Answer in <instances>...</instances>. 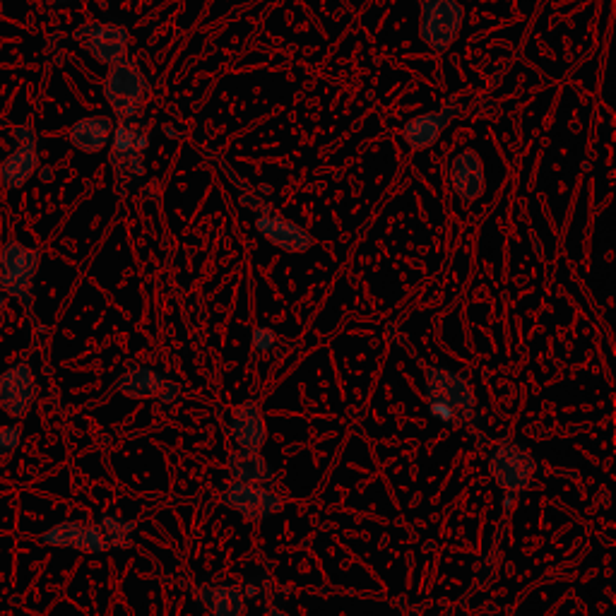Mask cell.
<instances>
[{"instance_id":"cell-26","label":"cell","mask_w":616,"mask_h":616,"mask_svg":"<svg viewBox=\"0 0 616 616\" xmlns=\"http://www.w3.org/2000/svg\"><path fill=\"white\" fill-rule=\"evenodd\" d=\"M51 179H53V171L51 169L41 171V181H51Z\"/></svg>"},{"instance_id":"cell-1","label":"cell","mask_w":616,"mask_h":616,"mask_svg":"<svg viewBox=\"0 0 616 616\" xmlns=\"http://www.w3.org/2000/svg\"><path fill=\"white\" fill-rule=\"evenodd\" d=\"M424 383L431 417L446 426L470 422L477 410V395L465 376H460L458 371L443 369V366H429Z\"/></svg>"},{"instance_id":"cell-9","label":"cell","mask_w":616,"mask_h":616,"mask_svg":"<svg viewBox=\"0 0 616 616\" xmlns=\"http://www.w3.org/2000/svg\"><path fill=\"white\" fill-rule=\"evenodd\" d=\"M15 150L5 157L0 164V183L5 191H17L37 174L39 169V142L34 128L25 123V126L13 128Z\"/></svg>"},{"instance_id":"cell-22","label":"cell","mask_w":616,"mask_h":616,"mask_svg":"<svg viewBox=\"0 0 616 616\" xmlns=\"http://www.w3.org/2000/svg\"><path fill=\"white\" fill-rule=\"evenodd\" d=\"M22 446V426L20 424H5L0 426V460H8Z\"/></svg>"},{"instance_id":"cell-29","label":"cell","mask_w":616,"mask_h":616,"mask_svg":"<svg viewBox=\"0 0 616 616\" xmlns=\"http://www.w3.org/2000/svg\"><path fill=\"white\" fill-rule=\"evenodd\" d=\"M508 616H515V614H508Z\"/></svg>"},{"instance_id":"cell-10","label":"cell","mask_w":616,"mask_h":616,"mask_svg":"<svg viewBox=\"0 0 616 616\" xmlns=\"http://www.w3.org/2000/svg\"><path fill=\"white\" fill-rule=\"evenodd\" d=\"M224 506L236 511L241 518L251 520V523H260V520L270 518L284 511V499L275 491L258 487V484H244V482H231L222 491Z\"/></svg>"},{"instance_id":"cell-24","label":"cell","mask_w":616,"mask_h":616,"mask_svg":"<svg viewBox=\"0 0 616 616\" xmlns=\"http://www.w3.org/2000/svg\"><path fill=\"white\" fill-rule=\"evenodd\" d=\"M157 400L162 402L164 407L176 405V402L181 400V388H179V385H176L174 381H164L162 390H159V395H157Z\"/></svg>"},{"instance_id":"cell-28","label":"cell","mask_w":616,"mask_h":616,"mask_svg":"<svg viewBox=\"0 0 616 616\" xmlns=\"http://www.w3.org/2000/svg\"><path fill=\"white\" fill-rule=\"evenodd\" d=\"M51 5H63V3H70V0H49Z\"/></svg>"},{"instance_id":"cell-5","label":"cell","mask_w":616,"mask_h":616,"mask_svg":"<svg viewBox=\"0 0 616 616\" xmlns=\"http://www.w3.org/2000/svg\"><path fill=\"white\" fill-rule=\"evenodd\" d=\"M465 8L458 0H419V39L431 51L443 53L458 39Z\"/></svg>"},{"instance_id":"cell-25","label":"cell","mask_w":616,"mask_h":616,"mask_svg":"<svg viewBox=\"0 0 616 616\" xmlns=\"http://www.w3.org/2000/svg\"><path fill=\"white\" fill-rule=\"evenodd\" d=\"M5 308H8V296L0 292V316H3V313H5Z\"/></svg>"},{"instance_id":"cell-23","label":"cell","mask_w":616,"mask_h":616,"mask_svg":"<svg viewBox=\"0 0 616 616\" xmlns=\"http://www.w3.org/2000/svg\"><path fill=\"white\" fill-rule=\"evenodd\" d=\"M253 347H256V352L265 354V352H272L277 345V333L272 328H256L253 330V337H251Z\"/></svg>"},{"instance_id":"cell-4","label":"cell","mask_w":616,"mask_h":616,"mask_svg":"<svg viewBox=\"0 0 616 616\" xmlns=\"http://www.w3.org/2000/svg\"><path fill=\"white\" fill-rule=\"evenodd\" d=\"M147 94H150L147 77L133 58L109 65V73H106L104 80V97L121 121L140 116L142 106L147 102Z\"/></svg>"},{"instance_id":"cell-12","label":"cell","mask_w":616,"mask_h":616,"mask_svg":"<svg viewBox=\"0 0 616 616\" xmlns=\"http://www.w3.org/2000/svg\"><path fill=\"white\" fill-rule=\"evenodd\" d=\"M229 436L239 450L260 453V448L268 441V426H265V417L256 400H246L236 410H231Z\"/></svg>"},{"instance_id":"cell-21","label":"cell","mask_w":616,"mask_h":616,"mask_svg":"<svg viewBox=\"0 0 616 616\" xmlns=\"http://www.w3.org/2000/svg\"><path fill=\"white\" fill-rule=\"evenodd\" d=\"M75 552L80 554H104L109 552V544L97 525H82L80 537L75 542Z\"/></svg>"},{"instance_id":"cell-27","label":"cell","mask_w":616,"mask_h":616,"mask_svg":"<svg viewBox=\"0 0 616 616\" xmlns=\"http://www.w3.org/2000/svg\"><path fill=\"white\" fill-rule=\"evenodd\" d=\"M268 616H292V614L282 612V609H270V612H268Z\"/></svg>"},{"instance_id":"cell-7","label":"cell","mask_w":616,"mask_h":616,"mask_svg":"<svg viewBox=\"0 0 616 616\" xmlns=\"http://www.w3.org/2000/svg\"><path fill=\"white\" fill-rule=\"evenodd\" d=\"M73 39L82 46L97 63L116 65L128 58L130 34L126 27L109 25V22H85L73 32Z\"/></svg>"},{"instance_id":"cell-16","label":"cell","mask_w":616,"mask_h":616,"mask_svg":"<svg viewBox=\"0 0 616 616\" xmlns=\"http://www.w3.org/2000/svg\"><path fill=\"white\" fill-rule=\"evenodd\" d=\"M205 612L210 616H244L246 614V597L244 590L236 583H222L203 588L200 592Z\"/></svg>"},{"instance_id":"cell-14","label":"cell","mask_w":616,"mask_h":616,"mask_svg":"<svg viewBox=\"0 0 616 616\" xmlns=\"http://www.w3.org/2000/svg\"><path fill=\"white\" fill-rule=\"evenodd\" d=\"M460 116V106H443V109L429 111V114L414 116L402 126V138L412 150H426V147L436 145L441 133L446 130L455 118Z\"/></svg>"},{"instance_id":"cell-8","label":"cell","mask_w":616,"mask_h":616,"mask_svg":"<svg viewBox=\"0 0 616 616\" xmlns=\"http://www.w3.org/2000/svg\"><path fill=\"white\" fill-rule=\"evenodd\" d=\"M39 395L37 371L29 361H17L0 373V410L10 419L27 417Z\"/></svg>"},{"instance_id":"cell-15","label":"cell","mask_w":616,"mask_h":616,"mask_svg":"<svg viewBox=\"0 0 616 616\" xmlns=\"http://www.w3.org/2000/svg\"><path fill=\"white\" fill-rule=\"evenodd\" d=\"M111 133H114V121L109 116H85L70 128V142L80 152L97 154L109 145Z\"/></svg>"},{"instance_id":"cell-18","label":"cell","mask_w":616,"mask_h":616,"mask_svg":"<svg viewBox=\"0 0 616 616\" xmlns=\"http://www.w3.org/2000/svg\"><path fill=\"white\" fill-rule=\"evenodd\" d=\"M229 472H231V477H234V482H244V484H268V482H272L270 465L265 462V458L260 453H246V450L231 453L229 455Z\"/></svg>"},{"instance_id":"cell-19","label":"cell","mask_w":616,"mask_h":616,"mask_svg":"<svg viewBox=\"0 0 616 616\" xmlns=\"http://www.w3.org/2000/svg\"><path fill=\"white\" fill-rule=\"evenodd\" d=\"M97 527L104 535L106 544H109V549H130V544H133L135 523H130V520L118 518V515H102Z\"/></svg>"},{"instance_id":"cell-11","label":"cell","mask_w":616,"mask_h":616,"mask_svg":"<svg viewBox=\"0 0 616 616\" xmlns=\"http://www.w3.org/2000/svg\"><path fill=\"white\" fill-rule=\"evenodd\" d=\"M256 231L268 244L282 248L287 253H306L316 246V239L304 227L277 215L275 210L260 212L256 217Z\"/></svg>"},{"instance_id":"cell-17","label":"cell","mask_w":616,"mask_h":616,"mask_svg":"<svg viewBox=\"0 0 616 616\" xmlns=\"http://www.w3.org/2000/svg\"><path fill=\"white\" fill-rule=\"evenodd\" d=\"M164 381H167V378L157 369H150V366H133V369H128L118 378L116 388L118 393H123L130 400H150L157 398Z\"/></svg>"},{"instance_id":"cell-20","label":"cell","mask_w":616,"mask_h":616,"mask_svg":"<svg viewBox=\"0 0 616 616\" xmlns=\"http://www.w3.org/2000/svg\"><path fill=\"white\" fill-rule=\"evenodd\" d=\"M82 525L85 523H77V520H63V523H56L51 530H46L39 539H41V544H49V547H56V549H75V542H77V537H80Z\"/></svg>"},{"instance_id":"cell-13","label":"cell","mask_w":616,"mask_h":616,"mask_svg":"<svg viewBox=\"0 0 616 616\" xmlns=\"http://www.w3.org/2000/svg\"><path fill=\"white\" fill-rule=\"evenodd\" d=\"M450 186L462 203H475L487 191L482 157L475 150H462L450 159Z\"/></svg>"},{"instance_id":"cell-3","label":"cell","mask_w":616,"mask_h":616,"mask_svg":"<svg viewBox=\"0 0 616 616\" xmlns=\"http://www.w3.org/2000/svg\"><path fill=\"white\" fill-rule=\"evenodd\" d=\"M41 265L39 248L8 241L0 248V292L15 299L25 311L34 308V280Z\"/></svg>"},{"instance_id":"cell-6","label":"cell","mask_w":616,"mask_h":616,"mask_svg":"<svg viewBox=\"0 0 616 616\" xmlns=\"http://www.w3.org/2000/svg\"><path fill=\"white\" fill-rule=\"evenodd\" d=\"M537 462L525 446L515 441H501L489 455V472L494 482L508 494H520L532 484Z\"/></svg>"},{"instance_id":"cell-2","label":"cell","mask_w":616,"mask_h":616,"mask_svg":"<svg viewBox=\"0 0 616 616\" xmlns=\"http://www.w3.org/2000/svg\"><path fill=\"white\" fill-rule=\"evenodd\" d=\"M147 150H150L147 123L138 118H123L116 123L109 140V164L118 191H126L128 183L145 176Z\"/></svg>"}]
</instances>
